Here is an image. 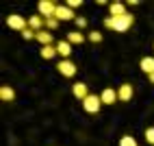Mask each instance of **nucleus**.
Returning <instances> with one entry per match:
<instances>
[{"label": "nucleus", "instance_id": "f257e3e1", "mask_svg": "<svg viewBox=\"0 0 154 146\" xmlns=\"http://www.w3.org/2000/svg\"><path fill=\"white\" fill-rule=\"evenodd\" d=\"M132 22H135V15H122V18H104V26L106 28H113V31H117V33H126V31L132 26Z\"/></svg>", "mask_w": 154, "mask_h": 146}, {"label": "nucleus", "instance_id": "f03ea898", "mask_svg": "<svg viewBox=\"0 0 154 146\" xmlns=\"http://www.w3.org/2000/svg\"><path fill=\"white\" fill-rule=\"evenodd\" d=\"M57 2H52V0H42V2L37 5V11H39V15H42L44 20H48V18H54V13H57Z\"/></svg>", "mask_w": 154, "mask_h": 146}, {"label": "nucleus", "instance_id": "7ed1b4c3", "mask_svg": "<svg viewBox=\"0 0 154 146\" xmlns=\"http://www.w3.org/2000/svg\"><path fill=\"white\" fill-rule=\"evenodd\" d=\"M100 107H102V98L96 96V94H89V96L83 100V109H85L87 113H98Z\"/></svg>", "mask_w": 154, "mask_h": 146}, {"label": "nucleus", "instance_id": "20e7f679", "mask_svg": "<svg viewBox=\"0 0 154 146\" xmlns=\"http://www.w3.org/2000/svg\"><path fill=\"white\" fill-rule=\"evenodd\" d=\"M7 26L22 33V31H26V28H28V20H24L22 15H17V13H11V15L7 18Z\"/></svg>", "mask_w": 154, "mask_h": 146}, {"label": "nucleus", "instance_id": "39448f33", "mask_svg": "<svg viewBox=\"0 0 154 146\" xmlns=\"http://www.w3.org/2000/svg\"><path fill=\"white\" fill-rule=\"evenodd\" d=\"M57 70H59V74H63V76H74L76 74V66H74V61H69V59H61L59 63H57Z\"/></svg>", "mask_w": 154, "mask_h": 146}, {"label": "nucleus", "instance_id": "423d86ee", "mask_svg": "<svg viewBox=\"0 0 154 146\" xmlns=\"http://www.w3.org/2000/svg\"><path fill=\"white\" fill-rule=\"evenodd\" d=\"M54 18L59 20V22H67V20H76V15H74V11L67 7V5H59L57 7V13H54Z\"/></svg>", "mask_w": 154, "mask_h": 146}, {"label": "nucleus", "instance_id": "0eeeda50", "mask_svg": "<svg viewBox=\"0 0 154 146\" xmlns=\"http://www.w3.org/2000/svg\"><path fill=\"white\" fill-rule=\"evenodd\" d=\"M72 94H74V98L85 100V98L89 96V87H87V83H74V85H72Z\"/></svg>", "mask_w": 154, "mask_h": 146}, {"label": "nucleus", "instance_id": "6e6552de", "mask_svg": "<svg viewBox=\"0 0 154 146\" xmlns=\"http://www.w3.org/2000/svg\"><path fill=\"white\" fill-rule=\"evenodd\" d=\"M100 98H102V105H113V102H117V100H119L117 89H111V87H106L104 92H102V94H100Z\"/></svg>", "mask_w": 154, "mask_h": 146}, {"label": "nucleus", "instance_id": "1a4fd4ad", "mask_svg": "<svg viewBox=\"0 0 154 146\" xmlns=\"http://www.w3.org/2000/svg\"><path fill=\"white\" fill-rule=\"evenodd\" d=\"M132 94H135V89H132L130 83H124V85H119V89H117V96H119L122 102H128L132 98Z\"/></svg>", "mask_w": 154, "mask_h": 146}, {"label": "nucleus", "instance_id": "9d476101", "mask_svg": "<svg viewBox=\"0 0 154 146\" xmlns=\"http://www.w3.org/2000/svg\"><path fill=\"white\" fill-rule=\"evenodd\" d=\"M35 39H37L42 46H52V44H54V35L50 33V31H46V28H44V31H39Z\"/></svg>", "mask_w": 154, "mask_h": 146}, {"label": "nucleus", "instance_id": "9b49d317", "mask_svg": "<svg viewBox=\"0 0 154 146\" xmlns=\"http://www.w3.org/2000/svg\"><path fill=\"white\" fill-rule=\"evenodd\" d=\"M28 28H33L35 33H39V31H44L46 28V20L42 15H33V18H28Z\"/></svg>", "mask_w": 154, "mask_h": 146}, {"label": "nucleus", "instance_id": "f8f14e48", "mask_svg": "<svg viewBox=\"0 0 154 146\" xmlns=\"http://www.w3.org/2000/svg\"><path fill=\"white\" fill-rule=\"evenodd\" d=\"M109 13H111V18H122V15H126L128 11H126V7L122 2H111L109 5Z\"/></svg>", "mask_w": 154, "mask_h": 146}, {"label": "nucleus", "instance_id": "ddd939ff", "mask_svg": "<svg viewBox=\"0 0 154 146\" xmlns=\"http://www.w3.org/2000/svg\"><path fill=\"white\" fill-rule=\"evenodd\" d=\"M139 68L146 72L148 76H150V74H154V57H143V59L139 61Z\"/></svg>", "mask_w": 154, "mask_h": 146}, {"label": "nucleus", "instance_id": "4468645a", "mask_svg": "<svg viewBox=\"0 0 154 146\" xmlns=\"http://www.w3.org/2000/svg\"><path fill=\"white\" fill-rule=\"evenodd\" d=\"M57 53L63 57V59H67L69 55H72V44L65 39V41H57Z\"/></svg>", "mask_w": 154, "mask_h": 146}, {"label": "nucleus", "instance_id": "2eb2a0df", "mask_svg": "<svg viewBox=\"0 0 154 146\" xmlns=\"http://www.w3.org/2000/svg\"><path fill=\"white\" fill-rule=\"evenodd\" d=\"M0 98H2V102H11L15 98V89L11 85H2L0 87Z\"/></svg>", "mask_w": 154, "mask_h": 146}, {"label": "nucleus", "instance_id": "dca6fc26", "mask_svg": "<svg viewBox=\"0 0 154 146\" xmlns=\"http://www.w3.org/2000/svg\"><path fill=\"white\" fill-rule=\"evenodd\" d=\"M39 55H42L44 59H52V57H57L59 53H57V46L52 44V46H42V50H39Z\"/></svg>", "mask_w": 154, "mask_h": 146}, {"label": "nucleus", "instance_id": "f3484780", "mask_svg": "<svg viewBox=\"0 0 154 146\" xmlns=\"http://www.w3.org/2000/svg\"><path fill=\"white\" fill-rule=\"evenodd\" d=\"M67 41H69L72 46H74V44H83V41H85V35L78 33V31H72V33H67Z\"/></svg>", "mask_w": 154, "mask_h": 146}, {"label": "nucleus", "instance_id": "a211bd4d", "mask_svg": "<svg viewBox=\"0 0 154 146\" xmlns=\"http://www.w3.org/2000/svg\"><path fill=\"white\" fill-rule=\"evenodd\" d=\"M119 146H137V140L132 135H124V138H119Z\"/></svg>", "mask_w": 154, "mask_h": 146}, {"label": "nucleus", "instance_id": "6ab92c4d", "mask_svg": "<svg viewBox=\"0 0 154 146\" xmlns=\"http://www.w3.org/2000/svg\"><path fill=\"white\" fill-rule=\"evenodd\" d=\"M59 28V20L57 18H48L46 20V31H57Z\"/></svg>", "mask_w": 154, "mask_h": 146}, {"label": "nucleus", "instance_id": "aec40b11", "mask_svg": "<svg viewBox=\"0 0 154 146\" xmlns=\"http://www.w3.org/2000/svg\"><path fill=\"white\" fill-rule=\"evenodd\" d=\"M89 41H91V44H100V41H102V33H100V31H91V33H89Z\"/></svg>", "mask_w": 154, "mask_h": 146}, {"label": "nucleus", "instance_id": "412c9836", "mask_svg": "<svg viewBox=\"0 0 154 146\" xmlns=\"http://www.w3.org/2000/svg\"><path fill=\"white\" fill-rule=\"evenodd\" d=\"M22 37H24V39H35L37 33H35L33 28H26V31H22Z\"/></svg>", "mask_w": 154, "mask_h": 146}, {"label": "nucleus", "instance_id": "4be33fe9", "mask_svg": "<svg viewBox=\"0 0 154 146\" xmlns=\"http://www.w3.org/2000/svg\"><path fill=\"white\" fill-rule=\"evenodd\" d=\"M146 142H148V144H154V127L146 129Z\"/></svg>", "mask_w": 154, "mask_h": 146}, {"label": "nucleus", "instance_id": "5701e85b", "mask_svg": "<svg viewBox=\"0 0 154 146\" xmlns=\"http://www.w3.org/2000/svg\"><path fill=\"white\" fill-rule=\"evenodd\" d=\"M80 5H83V2H80V0H67V7L72 9V11H74V9H78Z\"/></svg>", "mask_w": 154, "mask_h": 146}, {"label": "nucleus", "instance_id": "b1692460", "mask_svg": "<svg viewBox=\"0 0 154 146\" xmlns=\"http://www.w3.org/2000/svg\"><path fill=\"white\" fill-rule=\"evenodd\" d=\"M74 22H76V26H78V28H85V26H87V20H85V18H76Z\"/></svg>", "mask_w": 154, "mask_h": 146}, {"label": "nucleus", "instance_id": "393cba45", "mask_svg": "<svg viewBox=\"0 0 154 146\" xmlns=\"http://www.w3.org/2000/svg\"><path fill=\"white\" fill-rule=\"evenodd\" d=\"M148 81H150L152 85H154V74H150V76H148Z\"/></svg>", "mask_w": 154, "mask_h": 146}]
</instances>
